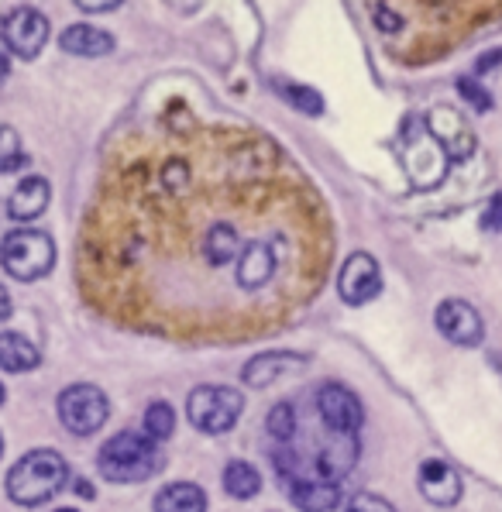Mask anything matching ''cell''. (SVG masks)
<instances>
[{
  "mask_svg": "<svg viewBox=\"0 0 502 512\" xmlns=\"http://www.w3.org/2000/svg\"><path fill=\"white\" fill-rule=\"evenodd\" d=\"M155 512H207V495L193 482H172L155 495Z\"/></svg>",
  "mask_w": 502,
  "mask_h": 512,
  "instance_id": "ac0fdd59",
  "label": "cell"
},
{
  "mask_svg": "<svg viewBox=\"0 0 502 512\" xmlns=\"http://www.w3.org/2000/svg\"><path fill=\"white\" fill-rule=\"evenodd\" d=\"M241 409H245V399L231 385H200L186 399L190 423L203 433H227L241 420Z\"/></svg>",
  "mask_w": 502,
  "mask_h": 512,
  "instance_id": "5b68a950",
  "label": "cell"
},
{
  "mask_svg": "<svg viewBox=\"0 0 502 512\" xmlns=\"http://www.w3.org/2000/svg\"><path fill=\"white\" fill-rule=\"evenodd\" d=\"M162 464H166L162 461V447L148 433H135V430L114 433L97 454L100 475L117 485L148 482L152 475H159Z\"/></svg>",
  "mask_w": 502,
  "mask_h": 512,
  "instance_id": "7a4b0ae2",
  "label": "cell"
},
{
  "mask_svg": "<svg viewBox=\"0 0 502 512\" xmlns=\"http://www.w3.org/2000/svg\"><path fill=\"white\" fill-rule=\"evenodd\" d=\"M382 289V272L379 262L365 251H355V255L344 258L341 275H337V293L348 306H365L379 296Z\"/></svg>",
  "mask_w": 502,
  "mask_h": 512,
  "instance_id": "9c48e42d",
  "label": "cell"
},
{
  "mask_svg": "<svg viewBox=\"0 0 502 512\" xmlns=\"http://www.w3.org/2000/svg\"><path fill=\"white\" fill-rule=\"evenodd\" d=\"M114 7H117V4H86V0H83V4H80V11H93V14H104V11H114Z\"/></svg>",
  "mask_w": 502,
  "mask_h": 512,
  "instance_id": "4dcf8cb0",
  "label": "cell"
},
{
  "mask_svg": "<svg viewBox=\"0 0 502 512\" xmlns=\"http://www.w3.org/2000/svg\"><path fill=\"white\" fill-rule=\"evenodd\" d=\"M0 38H4L7 52L18 55V59H35L38 52L49 42V21L35 7H14L4 14V25H0Z\"/></svg>",
  "mask_w": 502,
  "mask_h": 512,
  "instance_id": "52a82bcc",
  "label": "cell"
},
{
  "mask_svg": "<svg viewBox=\"0 0 502 512\" xmlns=\"http://www.w3.org/2000/svg\"><path fill=\"white\" fill-rule=\"evenodd\" d=\"M282 93H286L289 104L296 110H303V114H320V110H324V100H320V93H313V90H303V86H282Z\"/></svg>",
  "mask_w": 502,
  "mask_h": 512,
  "instance_id": "cb8c5ba5",
  "label": "cell"
},
{
  "mask_svg": "<svg viewBox=\"0 0 502 512\" xmlns=\"http://www.w3.org/2000/svg\"><path fill=\"white\" fill-rule=\"evenodd\" d=\"M59 45L69 55H83V59H100V55H111L114 52V38L107 35L104 28H93V25H73L62 31Z\"/></svg>",
  "mask_w": 502,
  "mask_h": 512,
  "instance_id": "e0dca14e",
  "label": "cell"
},
{
  "mask_svg": "<svg viewBox=\"0 0 502 512\" xmlns=\"http://www.w3.org/2000/svg\"><path fill=\"white\" fill-rule=\"evenodd\" d=\"M496 62H502V52H489V55H485V59L478 62V76H482L489 66H496Z\"/></svg>",
  "mask_w": 502,
  "mask_h": 512,
  "instance_id": "f546056e",
  "label": "cell"
},
{
  "mask_svg": "<svg viewBox=\"0 0 502 512\" xmlns=\"http://www.w3.org/2000/svg\"><path fill=\"white\" fill-rule=\"evenodd\" d=\"M11 73V52H7V45H4V38H0V80Z\"/></svg>",
  "mask_w": 502,
  "mask_h": 512,
  "instance_id": "83f0119b",
  "label": "cell"
},
{
  "mask_svg": "<svg viewBox=\"0 0 502 512\" xmlns=\"http://www.w3.org/2000/svg\"><path fill=\"white\" fill-rule=\"evenodd\" d=\"M25 162H28V155H25V145H21L18 131H14L11 124H0V176L25 169Z\"/></svg>",
  "mask_w": 502,
  "mask_h": 512,
  "instance_id": "44dd1931",
  "label": "cell"
},
{
  "mask_svg": "<svg viewBox=\"0 0 502 512\" xmlns=\"http://www.w3.org/2000/svg\"><path fill=\"white\" fill-rule=\"evenodd\" d=\"M437 330L447 337L451 344H461V348H478L485 337V324L478 317V310L465 299H444L434 313Z\"/></svg>",
  "mask_w": 502,
  "mask_h": 512,
  "instance_id": "8fae6325",
  "label": "cell"
},
{
  "mask_svg": "<svg viewBox=\"0 0 502 512\" xmlns=\"http://www.w3.org/2000/svg\"><path fill=\"white\" fill-rule=\"evenodd\" d=\"M66 478L69 468L62 461V454L49 451V447H38V451H28L7 471V495L18 506H42V502H49L66 485Z\"/></svg>",
  "mask_w": 502,
  "mask_h": 512,
  "instance_id": "3957f363",
  "label": "cell"
},
{
  "mask_svg": "<svg viewBox=\"0 0 502 512\" xmlns=\"http://www.w3.org/2000/svg\"><path fill=\"white\" fill-rule=\"evenodd\" d=\"M0 265L18 282H35L49 275L52 265H56V244L45 231L18 227L0 241Z\"/></svg>",
  "mask_w": 502,
  "mask_h": 512,
  "instance_id": "277c9868",
  "label": "cell"
},
{
  "mask_svg": "<svg viewBox=\"0 0 502 512\" xmlns=\"http://www.w3.org/2000/svg\"><path fill=\"white\" fill-rule=\"evenodd\" d=\"M49 200H52L49 183H45L42 176H28V179H21L11 196H7V217L18 220V224H28V220L45 214Z\"/></svg>",
  "mask_w": 502,
  "mask_h": 512,
  "instance_id": "5bb4252c",
  "label": "cell"
},
{
  "mask_svg": "<svg viewBox=\"0 0 502 512\" xmlns=\"http://www.w3.org/2000/svg\"><path fill=\"white\" fill-rule=\"evenodd\" d=\"M331 255L327 203L276 141L203 124L183 104L111 162L86 234L90 299L193 344L289 324L317 299Z\"/></svg>",
  "mask_w": 502,
  "mask_h": 512,
  "instance_id": "6da1fadb",
  "label": "cell"
},
{
  "mask_svg": "<svg viewBox=\"0 0 502 512\" xmlns=\"http://www.w3.org/2000/svg\"><path fill=\"white\" fill-rule=\"evenodd\" d=\"M344 512H396V509H392V502H386L382 495L362 492V495H355L348 506H344Z\"/></svg>",
  "mask_w": 502,
  "mask_h": 512,
  "instance_id": "d4e9b609",
  "label": "cell"
},
{
  "mask_svg": "<svg viewBox=\"0 0 502 512\" xmlns=\"http://www.w3.org/2000/svg\"><path fill=\"white\" fill-rule=\"evenodd\" d=\"M427 135L444 148L447 159L465 162L475 152V135L468 128V121L454 107H434L427 114Z\"/></svg>",
  "mask_w": 502,
  "mask_h": 512,
  "instance_id": "30bf717a",
  "label": "cell"
},
{
  "mask_svg": "<svg viewBox=\"0 0 502 512\" xmlns=\"http://www.w3.org/2000/svg\"><path fill=\"white\" fill-rule=\"evenodd\" d=\"M482 227H485V231H502V193H499V196H492V203L485 207Z\"/></svg>",
  "mask_w": 502,
  "mask_h": 512,
  "instance_id": "4316f807",
  "label": "cell"
},
{
  "mask_svg": "<svg viewBox=\"0 0 502 512\" xmlns=\"http://www.w3.org/2000/svg\"><path fill=\"white\" fill-rule=\"evenodd\" d=\"M0 454H4V437H0Z\"/></svg>",
  "mask_w": 502,
  "mask_h": 512,
  "instance_id": "d6a6232c",
  "label": "cell"
},
{
  "mask_svg": "<svg viewBox=\"0 0 502 512\" xmlns=\"http://www.w3.org/2000/svg\"><path fill=\"white\" fill-rule=\"evenodd\" d=\"M38 361H42V354L28 337L14 334V330L0 334V368L4 372H31V368H38Z\"/></svg>",
  "mask_w": 502,
  "mask_h": 512,
  "instance_id": "d6986e66",
  "label": "cell"
},
{
  "mask_svg": "<svg viewBox=\"0 0 502 512\" xmlns=\"http://www.w3.org/2000/svg\"><path fill=\"white\" fill-rule=\"evenodd\" d=\"M269 433L279 440V444H289V440H293V433H296V413H293V406L279 403L276 409H272V413H269Z\"/></svg>",
  "mask_w": 502,
  "mask_h": 512,
  "instance_id": "603a6c76",
  "label": "cell"
},
{
  "mask_svg": "<svg viewBox=\"0 0 502 512\" xmlns=\"http://www.w3.org/2000/svg\"><path fill=\"white\" fill-rule=\"evenodd\" d=\"M458 93H461V97L472 100V104H475L478 110H489V107H492V97H489V93H485L475 80H468V76H465V80H458Z\"/></svg>",
  "mask_w": 502,
  "mask_h": 512,
  "instance_id": "484cf974",
  "label": "cell"
},
{
  "mask_svg": "<svg viewBox=\"0 0 502 512\" xmlns=\"http://www.w3.org/2000/svg\"><path fill=\"white\" fill-rule=\"evenodd\" d=\"M289 499L303 512H331L341 506V488L337 482H324V478H300V482L286 485Z\"/></svg>",
  "mask_w": 502,
  "mask_h": 512,
  "instance_id": "9a60e30c",
  "label": "cell"
},
{
  "mask_svg": "<svg viewBox=\"0 0 502 512\" xmlns=\"http://www.w3.org/2000/svg\"><path fill=\"white\" fill-rule=\"evenodd\" d=\"M145 433L155 444H162V440H169L176 433V413H172L169 403H152L145 409Z\"/></svg>",
  "mask_w": 502,
  "mask_h": 512,
  "instance_id": "7402d4cb",
  "label": "cell"
},
{
  "mask_svg": "<svg viewBox=\"0 0 502 512\" xmlns=\"http://www.w3.org/2000/svg\"><path fill=\"white\" fill-rule=\"evenodd\" d=\"M307 365V358H300V354H289V351H262L258 358H251L245 365V382L255 385V389H265V385H272L276 378H282L289 372V368H303Z\"/></svg>",
  "mask_w": 502,
  "mask_h": 512,
  "instance_id": "2e32d148",
  "label": "cell"
},
{
  "mask_svg": "<svg viewBox=\"0 0 502 512\" xmlns=\"http://www.w3.org/2000/svg\"><path fill=\"white\" fill-rule=\"evenodd\" d=\"M111 416V403H107L104 389L97 385H69L59 396V420L62 427L76 437H90L107 423Z\"/></svg>",
  "mask_w": 502,
  "mask_h": 512,
  "instance_id": "8992f818",
  "label": "cell"
},
{
  "mask_svg": "<svg viewBox=\"0 0 502 512\" xmlns=\"http://www.w3.org/2000/svg\"><path fill=\"white\" fill-rule=\"evenodd\" d=\"M221 478H224V492L231 495V499H255V495L262 492V475H258V468L248 461H231Z\"/></svg>",
  "mask_w": 502,
  "mask_h": 512,
  "instance_id": "ffe728a7",
  "label": "cell"
},
{
  "mask_svg": "<svg viewBox=\"0 0 502 512\" xmlns=\"http://www.w3.org/2000/svg\"><path fill=\"white\" fill-rule=\"evenodd\" d=\"M317 413L324 420V427L331 433H348L355 437L365 423V409H362V399L341 382H324L317 389Z\"/></svg>",
  "mask_w": 502,
  "mask_h": 512,
  "instance_id": "ba28073f",
  "label": "cell"
},
{
  "mask_svg": "<svg viewBox=\"0 0 502 512\" xmlns=\"http://www.w3.org/2000/svg\"><path fill=\"white\" fill-rule=\"evenodd\" d=\"M7 317H11V293L0 286V320H7Z\"/></svg>",
  "mask_w": 502,
  "mask_h": 512,
  "instance_id": "f1b7e54d",
  "label": "cell"
},
{
  "mask_svg": "<svg viewBox=\"0 0 502 512\" xmlns=\"http://www.w3.org/2000/svg\"><path fill=\"white\" fill-rule=\"evenodd\" d=\"M403 155H406V169H410V176H413V183H417V186H434V176H430L427 165H434V172L444 179L447 155H444V148L427 135V131H423V135H410V131H406V135H403Z\"/></svg>",
  "mask_w": 502,
  "mask_h": 512,
  "instance_id": "7c38bea8",
  "label": "cell"
},
{
  "mask_svg": "<svg viewBox=\"0 0 502 512\" xmlns=\"http://www.w3.org/2000/svg\"><path fill=\"white\" fill-rule=\"evenodd\" d=\"M4 396H7V392H4V385H0V403H4Z\"/></svg>",
  "mask_w": 502,
  "mask_h": 512,
  "instance_id": "1f68e13d",
  "label": "cell"
},
{
  "mask_svg": "<svg viewBox=\"0 0 502 512\" xmlns=\"http://www.w3.org/2000/svg\"><path fill=\"white\" fill-rule=\"evenodd\" d=\"M420 492L427 495L434 506H454L461 499V475L441 458H430L420 464L417 471Z\"/></svg>",
  "mask_w": 502,
  "mask_h": 512,
  "instance_id": "4fadbf2b",
  "label": "cell"
},
{
  "mask_svg": "<svg viewBox=\"0 0 502 512\" xmlns=\"http://www.w3.org/2000/svg\"><path fill=\"white\" fill-rule=\"evenodd\" d=\"M59 512H76V509H59Z\"/></svg>",
  "mask_w": 502,
  "mask_h": 512,
  "instance_id": "836d02e7",
  "label": "cell"
}]
</instances>
